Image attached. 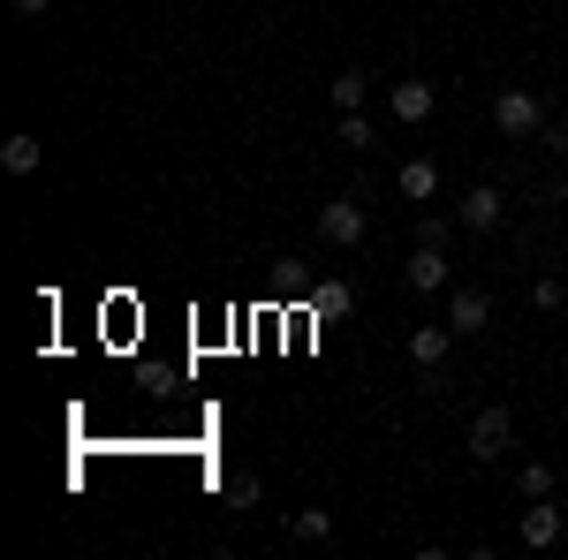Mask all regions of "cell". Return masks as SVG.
Wrapping results in <instances>:
<instances>
[{
    "instance_id": "cell-5",
    "label": "cell",
    "mask_w": 568,
    "mask_h": 560,
    "mask_svg": "<svg viewBox=\"0 0 568 560\" xmlns=\"http://www.w3.org/2000/svg\"><path fill=\"white\" fill-rule=\"evenodd\" d=\"M394 122H402V130H417V122H433V106H439V91L433 84H417V77H409V84H394Z\"/></svg>"
},
{
    "instance_id": "cell-13",
    "label": "cell",
    "mask_w": 568,
    "mask_h": 560,
    "mask_svg": "<svg viewBox=\"0 0 568 560\" xmlns=\"http://www.w3.org/2000/svg\"><path fill=\"white\" fill-rule=\"evenodd\" d=\"M326 91H334V114H356V106H364V91H372V84H364V69H342V77H334Z\"/></svg>"
},
{
    "instance_id": "cell-16",
    "label": "cell",
    "mask_w": 568,
    "mask_h": 560,
    "mask_svg": "<svg viewBox=\"0 0 568 560\" xmlns=\"http://www.w3.org/2000/svg\"><path fill=\"white\" fill-rule=\"evenodd\" d=\"M334 136H342L349 152H364V144H372V122H364V114H342V130H334Z\"/></svg>"
},
{
    "instance_id": "cell-6",
    "label": "cell",
    "mask_w": 568,
    "mask_h": 560,
    "mask_svg": "<svg viewBox=\"0 0 568 560\" xmlns=\"http://www.w3.org/2000/svg\"><path fill=\"white\" fill-rule=\"evenodd\" d=\"M500 213H508V197H500V190H493V182H478V190H470V197H463V227H470V235H485V227H500Z\"/></svg>"
},
{
    "instance_id": "cell-14",
    "label": "cell",
    "mask_w": 568,
    "mask_h": 560,
    "mask_svg": "<svg viewBox=\"0 0 568 560\" xmlns=\"http://www.w3.org/2000/svg\"><path fill=\"white\" fill-rule=\"evenodd\" d=\"M516 485H524V500H554V470H546V462H524Z\"/></svg>"
},
{
    "instance_id": "cell-21",
    "label": "cell",
    "mask_w": 568,
    "mask_h": 560,
    "mask_svg": "<svg viewBox=\"0 0 568 560\" xmlns=\"http://www.w3.org/2000/svg\"><path fill=\"white\" fill-rule=\"evenodd\" d=\"M561 39H568V31H561Z\"/></svg>"
},
{
    "instance_id": "cell-9",
    "label": "cell",
    "mask_w": 568,
    "mask_h": 560,
    "mask_svg": "<svg viewBox=\"0 0 568 560\" xmlns=\"http://www.w3.org/2000/svg\"><path fill=\"white\" fill-rule=\"evenodd\" d=\"M394 190H402L409 205H433V197H439V167H433V160H402Z\"/></svg>"
},
{
    "instance_id": "cell-1",
    "label": "cell",
    "mask_w": 568,
    "mask_h": 560,
    "mask_svg": "<svg viewBox=\"0 0 568 560\" xmlns=\"http://www.w3.org/2000/svg\"><path fill=\"white\" fill-rule=\"evenodd\" d=\"M493 130L500 136H530V130H546V99L524 84H508L500 99H493Z\"/></svg>"
},
{
    "instance_id": "cell-3",
    "label": "cell",
    "mask_w": 568,
    "mask_h": 560,
    "mask_svg": "<svg viewBox=\"0 0 568 560\" xmlns=\"http://www.w3.org/2000/svg\"><path fill=\"white\" fill-rule=\"evenodd\" d=\"M318 243H334V251H356V243H364V205H356V197H334V205H318Z\"/></svg>"
},
{
    "instance_id": "cell-11",
    "label": "cell",
    "mask_w": 568,
    "mask_h": 560,
    "mask_svg": "<svg viewBox=\"0 0 568 560\" xmlns=\"http://www.w3.org/2000/svg\"><path fill=\"white\" fill-rule=\"evenodd\" d=\"M409 288H447V251H439V243H417V258H409Z\"/></svg>"
},
{
    "instance_id": "cell-20",
    "label": "cell",
    "mask_w": 568,
    "mask_h": 560,
    "mask_svg": "<svg viewBox=\"0 0 568 560\" xmlns=\"http://www.w3.org/2000/svg\"><path fill=\"white\" fill-rule=\"evenodd\" d=\"M16 16H45V0H16Z\"/></svg>"
},
{
    "instance_id": "cell-10",
    "label": "cell",
    "mask_w": 568,
    "mask_h": 560,
    "mask_svg": "<svg viewBox=\"0 0 568 560\" xmlns=\"http://www.w3.org/2000/svg\"><path fill=\"white\" fill-rule=\"evenodd\" d=\"M349 310H356L349 281H318V288H311V318H349Z\"/></svg>"
},
{
    "instance_id": "cell-18",
    "label": "cell",
    "mask_w": 568,
    "mask_h": 560,
    "mask_svg": "<svg viewBox=\"0 0 568 560\" xmlns=\"http://www.w3.org/2000/svg\"><path fill=\"white\" fill-rule=\"evenodd\" d=\"M326 530H334L326 508H304V516H296V538H326Z\"/></svg>"
},
{
    "instance_id": "cell-17",
    "label": "cell",
    "mask_w": 568,
    "mask_h": 560,
    "mask_svg": "<svg viewBox=\"0 0 568 560\" xmlns=\"http://www.w3.org/2000/svg\"><path fill=\"white\" fill-rule=\"evenodd\" d=\"M447 227H463V220H439V213H425V220H417V243H439V251H447Z\"/></svg>"
},
{
    "instance_id": "cell-4",
    "label": "cell",
    "mask_w": 568,
    "mask_h": 560,
    "mask_svg": "<svg viewBox=\"0 0 568 560\" xmlns=\"http://www.w3.org/2000/svg\"><path fill=\"white\" fill-rule=\"evenodd\" d=\"M455 342H463V334H455L447 318H439V326H409V364H417V371H439Z\"/></svg>"
},
{
    "instance_id": "cell-2",
    "label": "cell",
    "mask_w": 568,
    "mask_h": 560,
    "mask_svg": "<svg viewBox=\"0 0 568 560\" xmlns=\"http://www.w3.org/2000/svg\"><path fill=\"white\" fill-rule=\"evenodd\" d=\"M508 447H516V417L508 409H478L470 417V462H500Z\"/></svg>"
},
{
    "instance_id": "cell-12",
    "label": "cell",
    "mask_w": 568,
    "mask_h": 560,
    "mask_svg": "<svg viewBox=\"0 0 568 560\" xmlns=\"http://www.w3.org/2000/svg\"><path fill=\"white\" fill-rule=\"evenodd\" d=\"M39 160H45V144H39V136H23V130L0 144V167H8V174H39Z\"/></svg>"
},
{
    "instance_id": "cell-19",
    "label": "cell",
    "mask_w": 568,
    "mask_h": 560,
    "mask_svg": "<svg viewBox=\"0 0 568 560\" xmlns=\"http://www.w3.org/2000/svg\"><path fill=\"white\" fill-rule=\"evenodd\" d=\"M530 303L538 310H561V281H530Z\"/></svg>"
},
{
    "instance_id": "cell-8",
    "label": "cell",
    "mask_w": 568,
    "mask_h": 560,
    "mask_svg": "<svg viewBox=\"0 0 568 560\" xmlns=\"http://www.w3.org/2000/svg\"><path fill=\"white\" fill-rule=\"evenodd\" d=\"M524 546H530V553L561 546V508H554V500H530V508H524Z\"/></svg>"
},
{
    "instance_id": "cell-7",
    "label": "cell",
    "mask_w": 568,
    "mask_h": 560,
    "mask_svg": "<svg viewBox=\"0 0 568 560\" xmlns=\"http://www.w3.org/2000/svg\"><path fill=\"white\" fill-rule=\"evenodd\" d=\"M485 318H493V303H485L478 288H455V296H447V326H455L463 342H470V334H485Z\"/></svg>"
},
{
    "instance_id": "cell-15",
    "label": "cell",
    "mask_w": 568,
    "mask_h": 560,
    "mask_svg": "<svg viewBox=\"0 0 568 560\" xmlns=\"http://www.w3.org/2000/svg\"><path fill=\"white\" fill-rule=\"evenodd\" d=\"M227 508H258V477H251V470L227 477Z\"/></svg>"
}]
</instances>
